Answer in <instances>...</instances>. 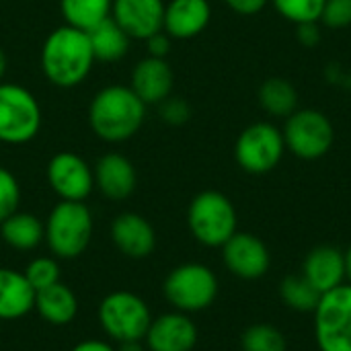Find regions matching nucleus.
I'll return each mask as SVG.
<instances>
[{
	"instance_id": "1",
	"label": "nucleus",
	"mask_w": 351,
	"mask_h": 351,
	"mask_svg": "<svg viewBox=\"0 0 351 351\" xmlns=\"http://www.w3.org/2000/svg\"><path fill=\"white\" fill-rule=\"evenodd\" d=\"M95 62L86 31L66 23L45 37L39 53L43 76L58 88H74L82 84Z\"/></svg>"
},
{
	"instance_id": "2",
	"label": "nucleus",
	"mask_w": 351,
	"mask_h": 351,
	"mask_svg": "<svg viewBox=\"0 0 351 351\" xmlns=\"http://www.w3.org/2000/svg\"><path fill=\"white\" fill-rule=\"evenodd\" d=\"M146 119V105L130 84H109L95 93L88 105V125L109 144L134 138Z\"/></svg>"
},
{
	"instance_id": "3",
	"label": "nucleus",
	"mask_w": 351,
	"mask_h": 351,
	"mask_svg": "<svg viewBox=\"0 0 351 351\" xmlns=\"http://www.w3.org/2000/svg\"><path fill=\"white\" fill-rule=\"evenodd\" d=\"M45 245L56 259L80 257L93 239V212L84 202H58L47 214L45 222Z\"/></svg>"
},
{
	"instance_id": "4",
	"label": "nucleus",
	"mask_w": 351,
	"mask_h": 351,
	"mask_svg": "<svg viewBox=\"0 0 351 351\" xmlns=\"http://www.w3.org/2000/svg\"><path fill=\"white\" fill-rule=\"evenodd\" d=\"M187 226L193 239L210 249H220L239 226L232 202L214 189L197 193L187 208Z\"/></svg>"
},
{
	"instance_id": "5",
	"label": "nucleus",
	"mask_w": 351,
	"mask_h": 351,
	"mask_svg": "<svg viewBox=\"0 0 351 351\" xmlns=\"http://www.w3.org/2000/svg\"><path fill=\"white\" fill-rule=\"evenodd\" d=\"M43 123L37 97L23 84L0 82V142L21 146L31 142Z\"/></svg>"
},
{
	"instance_id": "6",
	"label": "nucleus",
	"mask_w": 351,
	"mask_h": 351,
	"mask_svg": "<svg viewBox=\"0 0 351 351\" xmlns=\"http://www.w3.org/2000/svg\"><path fill=\"white\" fill-rule=\"evenodd\" d=\"M97 317L105 335L117 343L144 341L152 323V313L144 298L128 290L107 294L99 304Z\"/></svg>"
},
{
	"instance_id": "7",
	"label": "nucleus",
	"mask_w": 351,
	"mask_h": 351,
	"mask_svg": "<svg viewBox=\"0 0 351 351\" xmlns=\"http://www.w3.org/2000/svg\"><path fill=\"white\" fill-rule=\"evenodd\" d=\"M162 294L167 302L185 315L206 311L218 296V278L204 263H183L165 278Z\"/></svg>"
},
{
	"instance_id": "8",
	"label": "nucleus",
	"mask_w": 351,
	"mask_h": 351,
	"mask_svg": "<svg viewBox=\"0 0 351 351\" xmlns=\"http://www.w3.org/2000/svg\"><path fill=\"white\" fill-rule=\"evenodd\" d=\"M282 136L286 148L302 160H317L335 144V128L319 109H296L286 117Z\"/></svg>"
},
{
	"instance_id": "9",
	"label": "nucleus",
	"mask_w": 351,
	"mask_h": 351,
	"mask_svg": "<svg viewBox=\"0 0 351 351\" xmlns=\"http://www.w3.org/2000/svg\"><path fill=\"white\" fill-rule=\"evenodd\" d=\"M315 339L321 351H351V286L321 296L315 308Z\"/></svg>"
},
{
	"instance_id": "10",
	"label": "nucleus",
	"mask_w": 351,
	"mask_h": 351,
	"mask_svg": "<svg viewBox=\"0 0 351 351\" xmlns=\"http://www.w3.org/2000/svg\"><path fill=\"white\" fill-rule=\"evenodd\" d=\"M284 150L282 132L269 121H257L247 125L237 138L234 158L245 173L265 175L280 165Z\"/></svg>"
},
{
	"instance_id": "11",
	"label": "nucleus",
	"mask_w": 351,
	"mask_h": 351,
	"mask_svg": "<svg viewBox=\"0 0 351 351\" xmlns=\"http://www.w3.org/2000/svg\"><path fill=\"white\" fill-rule=\"evenodd\" d=\"M45 177L62 202H86L95 189L93 167L76 152L64 150L49 158Z\"/></svg>"
},
{
	"instance_id": "12",
	"label": "nucleus",
	"mask_w": 351,
	"mask_h": 351,
	"mask_svg": "<svg viewBox=\"0 0 351 351\" xmlns=\"http://www.w3.org/2000/svg\"><path fill=\"white\" fill-rule=\"evenodd\" d=\"M220 249L226 269L241 280H259L269 271V249L259 237L251 232L237 230Z\"/></svg>"
},
{
	"instance_id": "13",
	"label": "nucleus",
	"mask_w": 351,
	"mask_h": 351,
	"mask_svg": "<svg viewBox=\"0 0 351 351\" xmlns=\"http://www.w3.org/2000/svg\"><path fill=\"white\" fill-rule=\"evenodd\" d=\"M109 237L115 249L128 259H146L156 249L154 226L136 212H123L111 220Z\"/></svg>"
},
{
	"instance_id": "14",
	"label": "nucleus",
	"mask_w": 351,
	"mask_h": 351,
	"mask_svg": "<svg viewBox=\"0 0 351 351\" xmlns=\"http://www.w3.org/2000/svg\"><path fill=\"white\" fill-rule=\"evenodd\" d=\"M144 343L148 351H191L197 343V327L185 313H165L152 319Z\"/></svg>"
},
{
	"instance_id": "15",
	"label": "nucleus",
	"mask_w": 351,
	"mask_h": 351,
	"mask_svg": "<svg viewBox=\"0 0 351 351\" xmlns=\"http://www.w3.org/2000/svg\"><path fill=\"white\" fill-rule=\"evenodd\" d=\"M111 16L132 39L146 41L162 31L165 0H113Z\"/></svg>"
},
{
	"instance_id": "16",
	"label": "nucleus",
	"mask_w": 351,
	"mask_h": 351,
	"mask_svg": "<svg viewBox=\"0 0 351 351\" xmlns=\"http://www.w3.org/2000/svg\"><path fill=\"white\" fill-rule=\"evenodd\" d=\"M95 187L111 202L128 199L138 185L136 167L121 152H105L93 167Z\"/></svg>"
},
{
	"instance_id": "17",
	"label": "nucleus",
	"mask_w": 351,
	"mask_h": 351,
	"mask_svg": "<svg viewBox=\"0 0 351 351\" xmlns=\"http://www.w3.org/2000/svg\"><path fill=\"white\" fill-rule=\"evenodd\" d=\"M173 84H175V74H173V68L169 66L167 58L146 56L132 70L130 88L140 97V101L146 107L158 105L167 97H171Z\"/></svg>"
},
{
	"instance_id": "18",
	"label": "nucleus",
	"mask_w": 351,
	"mask_h": 351,
	"mask_svg": "<svg viewBox=\"0 0 351 351\" xmlns=\"http://www.w3.org/2000/svg\"><path fill=\"white\" fill-rule=\"evenodd\" d=\"M212 21V6L208 0H171L165 4L162 31L171 39H193L206 31Z\"/></svg>"
},
{
	"instance_id": "19",
	"label": "nucleus",
	"mask_w": 351,
	"mask_h": 351,
	"mask_svg": "<svg viewBox=\"0 0 351 351\" xmlns=\"http://www.w3.org/2000/svg\"><path fill=\"white\" fill-rule=\"evenodd\" d=\"M302 276L319 290L327 294L346 282V253L331 245L315 247L302 263Z\"/></svg>"
},
{
	"instance_id": "20",
	"label": "nucleus",
	"mask_w": 351,
	"mask_h": 351,
	"mask_svg": "<svg viewBox=\"0 0 351 351\" xmlns=\"http://www.w3.org/2000/svg\"><path fill=\"white\" fill-rule=\"evenodd\" d=\"M35 308V290L23 271L0 267V321H19Z\"/></svg>"
},
{
	"instance_id": "21",
	"label": "nucleus",
	"mask_w": 351,
	"mask_h": 351,
	"mask_svg": "<svg viewBox=\"0 0 351 351\" xmlns=\"http://www.w3.org/2000/svg\"><path fill=\"white\" fill-rule=\"evenodd\" d=\"M47 325L66 327L78 315V298L66 284L58 282L49 288L35 292V308H33Z\"/></svg>"
},
{
	"instance_id": "22",
	"label": "nucleus",
	"mask_w": 351,
	"mask_h": 351,
	"mask_svg": "<svg viewBox=\"0 0 351 351\" xmlns=\"http://www.w3.org/2000/svg\"><path fill=\"white\" fill-rule=\"evenodd\" d=\"M95 60L97 62H119L121 58L128 56L130 51V43L132 37L113 21V16L101 21L99 25H95L93 29L86 31Z\"/></svg>"
},
{
	"instance_id": "23",
	"label": "nucleus",
	"mask_w": 351,
	"mask_h": 351,
	"mask_svg": "<svg viewBox=\"0 0 351 351\" xmlns=\"http://www.w3.org/2000/svg\"><path fill=\"white\" fill-rule=\"evenodd\" d=\"M0 237L14 251H33L45 241V226L29 212H14L0 222Z\"/></svg>"
},
{
	"instance_id": "24",
	"label": "nucleus",
	"mask_w": 351,
	"mask_h": 351,
	"mask_svg": "<svg viewBox=\"0 0 351 351\" xmlns=\"http://www.w3.org/2000/svg\"><path fill=\"white\" fill-rule=\"evenodd\" d=\"M259 105L274 117H288L298 109V90L288 78H267L259 88Z\"/></svg>"
},
{
	"instance_id": "25",
	"label": "nucleus",
	"mask_w": 351,
	"mask_h": 351,
	"mask_svg": "<svg viewBox=\"0 0 351 351\" xmlns=\"http://www.w3.org/2000/svg\"><path fill=\"white\" fill-rule=\"evenodd\" d=\"M111 8L113 0H60L64 23L82 31H88L101 21L109 19Z\"/></svg>"
},
{
	"instance_id": "26",
	"label": "nucleus",
	"mask_w": 351,
	"mask_h": 351,
	"mask_svg": "<svg viewBox=\"0 0 351 351\" xmlns=\"http://www.w3.org/2000/svg\"><path fill=\"white\" fill-rule=\"evenodd\" d=\"M280 298L292 311L315 313L321 300V294L304 276H290V278H284L280 284Z\"/></svg>"
},
{
	"instance_id": "27",
	"label": "nucleus",
	"mask_w": 351,
	"mask_h": 351,
	"mask_svg": "<svg viewBox=\"0 0 351 351\" xmlns=\"http://www.w3.org/2000/svg\"><path fill=\"white\" fill-rule=\"evenodd\" d=\"M243 351H286L288 341L284 333L267 323L251 325L241 337Z\"/></svg>"
},
{
	"instance_id": "28",
	"label": "nucleus",
	"mask_w": 351,
	"mask_h": 351,
	"mask_svg": "<svg viewBox=\"0 0 351 351\" xmlns=\"http://www.w3.org/2000/svg\"><path fill=\"white\" fill-rule=\"evenodd\" d=\"M276 10L294 25L319 23L325 0H271Z\"/></svg>"
},
{
	"instance_id": "29",
	"label": "nucleus",
	"mask_w": 351,
	"mask_h": 351,
	"mask_svg": "<svg viewBox=\"0 0 351 351\" xmlns=\"http://www.w3.org/2000/svg\"><path fill=\"white\" fill-rule=\"evenodd\" d=\"M23 274L35 292L60 282V265H58L56 257H35L27 263Z\"/></svg>"
},
{
	"instance_id": "30",
	"label": "nucleus",
	"mask_w": 351,
	"mask_h": 351,
	"mask_svg": "<svg viewBox=\"0 0 351 351\" xmlns=\"http://www.w3.org/2000/svg\"><path fill=\"white\" fill-rule=\"evenodd\" d=\"M21 204V185L19 179L4 167H0V222L10 214L19 212Z\"/></svg>"
},
{
	"instance_id": "31",
	"label": "nucleus",
	"mask_w": 351,
	"mask_h": 351,
	"mask_svg": "<svg viewBox=\"0 0 351 351\" xmlns=\"http://www.w3.org/2000/svg\"><path fill=\"white\" fill-rule=\"evenodd\" d=\"M158 107V115L165 123L169 125H183L191 119V107L185 99L181 97H167L162 103L156 105Z\"/></svg>"
},
{
	"instance_id": "32",
	"label": "nucleus",
	"mask_w": 351,
	"mask_h": 351,
	"mask_svg": "<svg viewBox=\"0 0 351 351\" xmlns=\"http://www.w3.org/2000/svg\"><path fill=\"white\" fill-rule=\"evenodd\" d=\"M321 21L329 29H346L351 25V0H325Z\"/></svg>"
},
{
	"instance_id": "33",
	"label": "nucleus",
	"mask_w": 351,
	"mask_h": 351,
	"mask_svg": "<svg viewBox=\"0 0 351 351\" xmlns=\"http://www.w3.org/2000/svg\"><path fill=\"white\" fill-rule=\"evenodd\" d=\"M144 43H146V49H148V56H152V58H167L169 51H171V37L165 31H158V33L150 35Z\"/></svg>"
},
{
	"instance_id": "34",
	"label": "nucleus",
	"mask_w": 351,
	"mask_h": 351,
	"mask_svg": "<svg viewBox=\"0 0 351 351\" xmlns=\"http://www.w3.org/2000/svg\"><path fill=\"white\" fill-rule=\"evenodd\" d=\"M224 2H226V6H228L230 10H234L237 14L251 16V14L261 12L269 0H224Z\"/></svg>"
},
{
	"instance_id": "35",
	"label": "nucleus",
	"mask_w": 351,
	"mask_h": 351,
	"mask_svg": "<svg viewBox=\"0 0 351 351\" xmlns=\"http://www.w3.org/2000/svg\"><path fill=\"white\" fill-rule=\"evenodd\" d=\"M298 41L306 47H315L319 41H321V33H319V27L317 23H304V25H298Z\"/></svg>"
},
{
	"instance_id": "36",
	"label": "nucleus",
	"mask_w": 351,
	"mask_h": 351,
	"mask_svg": "<svg viewBox=\"0 0 351 351\" xmlns=\"http://www.w3.org/2000/svg\"><path fill=\"white\" fill-rule=\"evenodd\" d=\"M70 351H117L111 343L101 341V339H84L80 343H76Z\"/></svg>"
},
{
	"instance_id": "37",
	"label": "nucleus",
	"mask_w": 351,
	"mask_h": 351,
	"mask_svg": "<svg viewBox=\"0 0 351 351\" xmlns=\"http://www.w3.org/2000/svg\"><path fill=\"white\" fill-rule=\"evenodd\" d=\"M117 351H148V348L144 346V341H123V343H119Z\"/></svg>"
},
{
	"instance_id": "38",
	"label": "nucleus",
	"mask_w": 351,
	"mask_h": 351,
	"mask_svg": "<svg viewBox=\"0 0 351 351\" xmlns=\"http://www.w3.org/2000/svg\"><path fill=\"white\" fill-rule=\"evenodd\" d=\"M6 66H8V60H6V53H4V49L0 47V82L4 80V74H6Z\"/></svg>"
},
{
	"instance_id": "39",
	"label": "nucleus",
	"mask_w": 351,
	"mask_h": 351,
	"mask_svg": "<svg viewBox=\"0 0 351 351\" xmlns=\"http://www.w3.org/2000/svg\"><path fill=\"white\" fill-rule=\"evenodd\" d=\"M346 280L350 282L351 286V245L350 249L346 251Z\"/></svg>"
}]
</instances>
